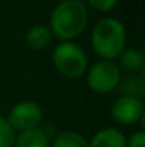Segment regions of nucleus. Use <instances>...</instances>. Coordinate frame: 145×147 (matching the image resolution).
<instances>
[{"label":"nucleus","mask_w":145,"mask_h":147,"mask_svg":"<svg viewBox=\"0 0 145 147\" xmlns=\"http://www.w3.org/2000/svg\"><path fill=\"white\" fill-rule=\"evenodd\" d=\"M88 23V11L80 0H63L51 11L50 30L61 42H71L78 37Z\"/></svg>","instance_id":"obj_1"},{"label":"nucleus","mask_w":145,"mask_h":147,"mask_svg":"<svg viewBox=\"0 0 145 147\" xmlns=\"http://www.w3.org/2000/svg\"><path fill=\"white\" fill-rule=\"evenodd\" d=\"M127 43L125 26L115 17H104L97 22L91 32V46L104 60L120 57Z\"/></svg>","instance_id":"obj_2"},{"label":"nucleus","mask_w":145,"mask_h":147,"mask_svg":"<svg viewBox=\"0 0 145 147\" xmlns=\"http://www.w3.org/2000/svg\"><path fill=\"white\" fill-rule=\"evenodd\" d=\"M53 63L55 69L68 79H77L86 74L88 57L84 49L74 42H61L53 51Z\"/></svg>","instance_id":"obj_3"},{"label":"nucleus","mask_w":145,"mask_h":147,"mask_svg":"<svg viewBox=\"0 0 145 147\" xmlns=\"http://www.w3.org/2000/svg\"><path fill=\"white\" fill-rule=\"evenodd\" d=\"M122 80L121 69L111 60H100L94 63L87 73L88 87L98 94H107L115 90Z\"/></svg>","instance_id":"obj_4"},{"label":"nucleus","mask_w":145,"mask_h":147,"mask_svg":"<svg viewBox=\"0 0 145 147\" xmlns=\"http://www.w3.org/2000/svg\"><path fill=\"white\" fill-rule=\"evenodd\" d=\"M11 129L16 131H24L39 127L43 120V109L39 103L31 100H23L14 104L6 119Z\"/></svg>","instance_id":"obj_5"},{"label":"nucleus","mask_w":145,"mask_h":147,"mask_svg":"<svg viewBox=\"0 0 145 147\" xmlns=\"http://www.w3.org/2000/svg\"><path fill=\"white\" fill-rule=\"evenodd\" d=\"M111 116L120 124H135L145 116L144 101L138 97L121 96L114 101L111 107Z\"/></svg>","instance_id":"obj_6"},{"label":"nucleus","mask_w":145,"mask_h":147,"mask_svg":"<svg viewBox=\"0 0 145 147\" xmlns=\"http://www.w3.org/2000/svg\"><path fill=\"white\" fill-rule=\"evenodd\" d=\"M88 147H127V137L120 129L104 127L91 137Z\"/></svg>","instance_id":"obj_7"},{"label":"nucleus","mask_w":145,"mask_h":147,"mask_svg":"<svg viewBox=\"0 0 145 147\" xmlns=\"http://www.w3.org/2000/svg\"><path fill=\"white\" fill-rule=\"evenodd\" d=\"M54 36L50 30L48 26L44 24H36L33 27L29 29L27 34H26V43L30 49L40 51V50L47 49L51 45Z\"/></svg>","instance_id":"obj_8"},{"label":"nucleus","mask_w":145,"mask_h":147,"mask_svg":"<svg viewBox=\"0 0 145 147\" xmlns=\"http://www.w3.org/2000/svg\"><path fill=\"white\" fill-rule=\"evenodd\" d=\"M47 133L39 127L20 131L14 139V147H50Z\"/></svg>","instance_id":"obj_9"},{"label":"nucleus","mask_w":145,"mask_h":147,"mask_svg":"<svg viewBox=\"0 0 145 147\" xmlns=\"http://www.w3.org/2000/svg\"><path fill=\"white\" fill-rule=\"evenodd\" d=\"M118 59H120V66L127 71L135 73V71H141L144 69V54L138 49H134V47L124 49Z\"/></svg>","instance_id":"obj_10"},{"label":"nucleus","mask_w":145,"mask_h":147,"mask_svg":"<svg viewBox=\"0 0 145 147\" xmlns=\"http://www.w3.org/2000/svg\"><path fill=\"white\" fill-rule=\"evenodd\" d=\"M53 147H88V140L77 131H61L55 139Z\"/></svg>","instance_id":"obj_11"},{"label":"nucleus","mask_w":145,"mask_h":147,"mask_svg":"<svg viewBox=\"0 0 145 147\" xmlns=\"http://www.w3.org/2000/svg\"><path fill=\"white\" fill-rule=\"evenodd\" d=\"M16 131L11 129L6 117L0 116V147H13Z\"/></svg>","instance_id":"obj_12"},{"label":"nucleus","mask_w":145,"mask_h":147,"mask_svg":"<svg viewBox=\"0 0 145 147\" xmlns=\"http://www.w3.org/2000/svg\"><path fill=\"white\" fill-rule=\"evenodd\" d=\"M87 1L91 7H94L98 11H110L118 3V0H87Z\"/></svg>","instance_id":"obj_13"},{"label":"nucleus","mask_w":145,"mask_h":147,"mask_svg":"<svg viewBox=\"0 0 145 147\" xmlns=\"http://www.w3.org/2000/svg\"><path fill=\"white\" fill-rule=\"evenodd\" d=\"M127 147H145V131L140 130L127 139Z\"/></svg>","instance_id":"obj_14"}]
</instances>
